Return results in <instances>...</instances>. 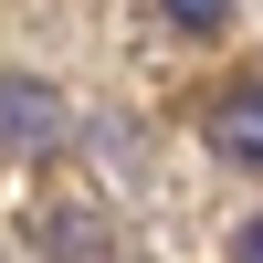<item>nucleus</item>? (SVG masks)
Here are the masks:
<instances>
[{"label":"nucleus","instance_id":"nucleus-3","mask_svg":"<svg viewBox=\"0 0 263 263\" xmlns=\"http://www.w3.org/2000/svg\"><path fill=\"white\" fill-rule=\"evenodd\" d=\"M42 232H53V253H63V263H95V221H84V211H53Z\"/></svg>","mask_w":263,"mask_h":263},{"label":"nucleus","instance_id":"nucleus-1","mask_svg":"<svg viewBox=\"0 0 263 263\" xmlns=\"http://www.w3.org/2000/svg\"><path fill=\"white\" fill-rule=\"evenodd\" d=\"M63 126H74V116H63V95L42 74H0V158H42Z\"/></svg>","mask_w":263,"mask_h":263},{"label":"nucleus","instance_id":"nucleus-5","mask_svg":"<svg viewBox=\"0 0 263 263\" xmlns=\"http://www.w3.org/2000/svg\"><path fill=\"white\" fill-rule=\"evenodd\" d=\"M232 263H263V211L242 221V242H232Z\"/></svg>","mask_w":263,"mask_h":263},{"label":"nucleus","instance_id":"nucleus-4","mask_svg":"<svg viewBox=\"0 0 263 263\" xmlns=\"http://www.w3.org/2000/svg\"><path fill=\"white\" fill-rule=\"evenodd\" d=\"M168 32H179V42H221L232 11H168Z\"/></svg>","mask_w":263,"mask_h":263},{"label":"nucleus","instance_id":"nucleus-2","mask_svg":"<svg viewBox=\"0 0 263 263\" xmlns=\"http://www.w3.org/2000/svg\"><path fill=\"white\" fill-rule=\"evenodd\" d=\"M200 137H211V158H232V168H263V84H232V95L200 116Z\"/></svg>","mask_w":263,"mask_h":263}]
</instances>
